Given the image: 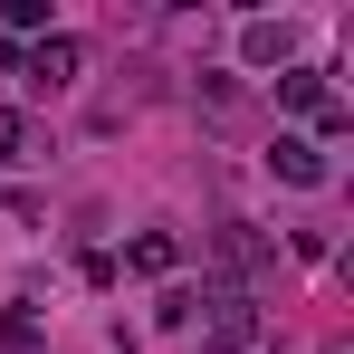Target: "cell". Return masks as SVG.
<instances>
[{
	"label": "cell",
	"instance_id": "obj_1",
	"mask_svg": "<svg viewBox=\"0 0 354 354\" xmlns=\"http://www.w3.org/2000/svg\"><path fill=\"white\" fill-rule=\"evenodd\" d=\"M268 173L288 182V192H326L335 163H326V144H316V134H278V144H268Z\"/></svg>",
	"mask_w": 354,
	"mask_h": 354
},
{
	"label": "cell",
	"instance_id": "obj_2",
	"mask_svg": "<svg viewBox=\"0 0 354 354\" xmlns=\"http://www.w3.org/2000/svg\"><path fill=\"white\" fill-rule=\"evenodd\" d=\"M77 67H86V39H67V29H48L39 48H19V77H39L48 96H58V86H77Z\"/></svg>",
	"mask_w": 354,
	"mask_h": 354
},
{
	"label": "cell",
	"instance_id": "obj_3",
	"mask_svg": "<svg viewBox=\"0 0 354 354\" xmlns=\"http://www.w3.org/2000/svg\"><path fill=\"white\" fill-rule=\"evenodd\" d=\"M239 58L249 67H297V29L288 19H249V29H239Z\"/></svg>",
	"mask_w": 354,
	"mask_h": 354
},
{
	"label": "cell",
	"instance_id": "obj_4",
	"mask_svg": "<svg viewBox=\"0 0 354 354\" xmlns=\"http://www.w3.org/2000/svg\"><path fill=\"white\" fill-rule=\"evenodd\" d=\"M221 259H230V288H249V278H268V239L249 230V221H221Z\"/></svg>",
	"mask_w": 354,
	"mask_h": 354
},
{
	"label": "cell",
	"instance_id": "obj_5",
	"mask_svg": "<svg viewBox=\"0 0 354 354\" xmlns=\"http://www.w3.org/2000/svg\"><path fill=\"white\" fill-rule=\"evenodd\" d=\"M124 268H134V278H173V268H182V239L173 230H134V239H124Z\"/></svg>",
	"mask_w": 354,
	"mask_h": 354
},
{
	"label": "cell",
	"instance_id": "obj_6",
	"mask_svg": "<svg viewBox=\"0 0 354 354\" xmlns=\"http://www.w3.org/2000/svg\"><path fill=\"white\" fill-rule=\"evenodd\" d=\"M0 354H48V326H39L29 306H10V316H0Z\"/></svg>",
	"mask_w": 354,
	"mask_h": 354
},
{
	"label": "cell",
	"instance_id": "obj_7",
	"mask_svg": "<svg viewBox=\"0 0 354 354\" xmlns=\"http://www.w3.org/2000/svg\"><path fill=\"white\" fill-rule=\"evenodd\" d=\"M29 144H39L29 115H19V106H0V173H10V163H29Z\"/></svg>",
	"mask_w": 354,
	"mask_h": 354
},
{
	"label": "cell",
	"instance_id": "obj_8",
	"mask_svg": "<svg viewBox=\"0 0 354 354\" xmlns=\"http://www.w3.org/2000/svg\"><path fill=\"white\" fill-rule=\"evenodd\" d=\"M153 326H173V335H182V326H192V288H163V297H153Z\"/></svg>",
	"mask_w": 354,
	"mask_h": 354
},
{
	"label": "cell",
	"instance_id": "obj_9",
	"mask_svg": "<svg viewBox=\"0 0 354 354\" xmlns=\"http://www.w3.org/2000/svg\"><path fill=\"white\" fill-rule=\"evenodd\" d=\"M316 354H354V345H345V335H326V345H316Z\"/></svg>",
	"mask_w": 354,
	"mask_h": 354
},
{
	"label": "cell",
	"instance_id": "obj_10",
	"mask_svg": "<svg viewBox=\"0 0 354 354\" xmlns=\"http://www.w3.org/2000/svg\"><path fill=\"white\" fill-rule=\"evenodd\" d=\"M201 354H259V345H201Z\"/></svg>",
	"mask_w": 354,
	"mask_h": 354
}]
</instances>
